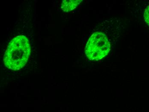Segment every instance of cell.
I'll use <instances>...</instances> for the list:
<instances>
[{
	"mask_svg": "<svg viewBox=\"0 0 149 112\" xmlns=\"http://www.w3.org/2000/svg\"><path fill=\"white\" fill-rule=\"evenodd\" d=\"M31 51L28 38L22 35L16 36L8 44L3 58L4 65L8 69L19 70L27 63Z\"/></svg>",
	"mask_w": 149,
	"mask_h": 112,
	"instance_id": "6da1fadb",
	"label": "cell"
},
{
	"mask_svg": "<svg viewBox=\"0 0 149 112\" xmlns=\"http://www.w3.org/2000/svg\"><path fill=\"white\" fill-rule=\"evenodd\" d=\"M110 46L106 35L97 32L93 34L88 41L85 48V54L90 61H98L108 55Z\"/></svg>",
	"mask_w": 149,
	"mask_h": 112,
	"instance_id": "7a4b0ae2",
	"label": "cell"
},
{
	"mask_svg": "<svg viewBox=\"0 0 149 112\" xmlns=\"http://www.w3.org/2000/svg\"><path fill=\"white\" fill-rule=\"evenodd\" d=\"M81 0H64L61 5V8L65 12H69L77 8L81 3Z\"/></svg>",
	"mask_w": 149,
	"mask_h": 112,
	"instance_id": "3957f363",
	"label": "cell"
},
{
	"mask_svg": "<svg viewBox=\"0 0 149 112\" xmlns=\"http://www.w3.org/2000/svg\"><path fill=\"white\" fill-rule=\"evenodd\" d=\"M144 20L149 26V5L147 7L143 13Z\"/></svg>",
	"mask_w": 149,
	"mask_h": 112,
	"instance_id": "277c9868",
	"label": "cell"
}]
</instances>
